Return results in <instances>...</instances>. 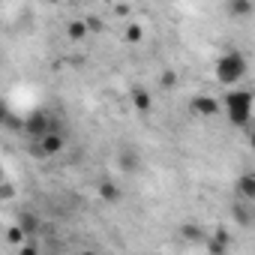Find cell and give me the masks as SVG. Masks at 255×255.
Here are the masks:
<instances>
[{
	"instance_id": "obj_1",
	"label": "cell",
	"mask_w": 255,
	"mask_h": 255,
	"mask_svg": "<svg viewBox=\"0 0 255 255\" xmlns=\"http://www.w3.org/2000/svg\"><path fill=\"white\" fill-rule=\"evenodd\" d=\"M246 72H249V60H246V54L237 51V48L225 51V54L216 60V81H219L222 87H228V90H234V87L246 78Z\"/></svg>"
},
{
	"instance_id": "obj_2",
	"label": "cell",
	"mask_w": 255,
	"mask_h": 255,
	"mask_svg": "<svg viewBox=\"0 0 255 255\" xmlns=\"http://www.w3.org/2000/svg\"><path fill=\"white\" fill-rule=\"evenodd\" d=\"M219 105H225L228 120L234 126H240V129H243V126H249V117H252V93L249 90H228Z\"/></svg>"
},
{
	"instance_id": "obj_3",
	"label": "cell",
	"mask_w": 255,
	"mask_h": 255,
	"mask_svg": "<svg viewBox=\"0 0 255 255\" xmlns=\"http://www.w3.org/2000/svg\"><path fill=\"white\" fill-rule=\"evenodd\" d=\"M63 147H66V138L51 129V132H45L39 141H33L30 153H33V156H57V153H63Z\"/></svg>"
},
{
	"instance_id": "obj_4",
	"label": "cell",
	"mask_w": 255,
	"mask_h": 255,
	"mask_svg": "<svg viewBox=\"0 0 255 255\" xmlns=\"http://www.w3.org/2000/svg\"><path fill=\"white\" fill-rule=\"evenodd\" d=\"M189 111H192L195 117H204V120H210V117H216V114L222 111V105H219V99H216V96L198 93V96H192V102H189Z\"/></svg>"
},
{
	"instance_id": "obj_5",
	"label": "cell",
	"mask_w": 255,
	"mask_h": 255,
	"mask_svg": "<svg viewBox=\"0 0 255 255\" xmlns=\"http://www.w3.org/2000/svg\"><path fill=\"white\" fill-rule=\"evenodd\" d=\"M21 129H24L33 141H39L45 132H51V120H48V114H45V111H33L27 120H21Z\"/></svg>"
},
{
	"instance_id": "obj_6",
	"label": "cell",
	"mask_w": 255,
	"mask_h": 255,
	"mask_svg": "<svg viewBox=\"0 0 255 255\" xmlns=\"http://www.w3.org/2000/svg\"><path fill=\"white\" fill-rule=\"evenodd\" d=\"M117 168H120L123 174H135V171H141V153H138L135 147H123V150L117 153Z\"/></svg>"
},
{
	"instance_id": "obj_7",
	"label": "cell",
	"mask_w": 255,
	"mask_h": 255,
	"mask_svg": "<svg viewBox=\"0 0 255 255\" xmlns=\"http://www.w3.org/2000/svg\"><path fill=\"white\" fill-rule=\"evenodd\" d=\"M234 192H237V201L252 204V201H255V174H252V171H243V174L237 177V183H234Z\"/></svg>"
},
{
	"instance_id": "obj_8",
	"label": "cell",
	"mask_w": 255,
	"mask_h": 255,
	"mask_svg": "<svg viewBox=\"0 0 255 255\" xmlns=\"http://www.w3.org/2000/svg\"><path fill=\"white\" fill-rule=\"evenodd\" d=\"M66 36H69V42H84V39L90 36L87 21H84V18H72V21L66 24Z\"/></svg>"
},
{
	"instance_id": "obj_9",
	"label": "cell",
	"mask_w": 255,
	"mask_h": 255,
	"mask_svg": "<svg viewBox=\"0 0 255 255\" xmlns=\"http://www.w3.org/2000/svg\"><path fill=\"white\" fill-rule=\"evenodd\" d=\"M225 12L231 18H246V15L255 12V3L252 0H231V3H225Z\"/></svg>"
},
{
	"instance_id": "obj_10",
	"label": "cell",
	"mask_w": 255,
	"mask_h": 255,
	"mask_svg": "<svg viewBox=\"0 0 255 255\" xmlns=\"http://www.w3.org/2000/svg\"><path fill=\"white\" fill-rule=\"evenodd\" d=\"M129 99H132L135 111H150V108H153V96H150L147 87H135V90L129 93Z\"/></svg>"
},
{
	"instance_id": "obj_11",
	"label": "cell",
	"mask_w": 255,
	"mask_h": 255,
	"mask_svg": "<svg viewBox=\"0 0 255 255\" xmlns=\"http://www.w3.org/2000/svg\"><path fill=\"white\" fill-rule=\"evenodd\" d=\"M180 237H183L186 243H204V240H207V231H204L201 225H192V222H186V225L180 228Z\"/></svg>"
},
{
	"instance_id": "obj_12",
	"label": "cell",
	"mask_w": 255,
	"mask_h": 255,
	"mask_svg": "<svg viewBox=\"0 0 255 255\" xmlns=\"http://www.w3.org/2000/svg\"><path fill=\"white\" fill-rule=\"evenodd\" d=\"M234 219H237V225L249 228V225H252V204H246V201H234Z\"/></svg>"
},
{
	"instance_id": "obj_13",
	"label": "cell",
	"mask_w": 255,
	"mask_h": 255,
	"mask_svg": "<svg viewBox=\"0 0 255 255\" xmlns=\"http://www.w3.org/2000/svg\"><path fill=\"white\" fill-rule=\"evenodd\" d=\"M99 198H102V201H111V204L120 201V186H117L114 180H102V183H99Z\"/></svg>"
},
{
	"instance_id": "obj_14",
	"label": "cell",
	"mask_w": 255,
	"mask_h": 255,
	"mask_svg": "<svg viewBox=\"0 0 255 255\" xmlns=\"http://www.w3.org/2000/svg\"><path fill=\"white\" fill-rule=\"evenodd\" d=\"M6 240L15 243V246H21V243L27 240V234L21 231V225H9V228H6Z\"/></svg>"
},
{
	"instance_id": "obj_15",
	"label": "cell",
	"mask_w": 255,
	"mask_h": 255,
	"mask_svg": "<svg viewBox=\"0 0 255 255\" xmlns=\"http://www.w3.org/2000/svg\"><path fill=\"white\" fill-rule=\"evenodd\" d=\"M141 36H144V30H141V24H126V42H141Z\"/></svg>"
},
{
	"instance_id": "obj_16",
	"label": "cell",
	"mask_w": 255,
	"mask_h": 255,
	"mask_svg": "<svg viewBox=\"0 0 255 255\" xmlns=\"http://www.w3.org/2000/svg\"><path fill=\"white\" fill-rule=\"evenodd\" d=\"M174 84H177V75H174L171 69H168V72H162V87H174Z\"/></svg>"
},
{
	"instance_id": "obj_17",
	"label": "cell",
	"mask_w": 255,
	"mask_h": 255,
	"mask_svg": "<svg viewBox=\"0 0 255 255\" xmlns=\"http://www.w3.org/2000/svg\"><path fill=\"white\" fill-rule=\"evenodd\" d=\"M9 117H12V114H9V108L0 102V123H9Z\"/></svg>"
},
{
	"instance_id": "obj_18",
	"label": "cell",
	"mask_w": 255,
	"mask_h": 255,
	"mask_svg": "<svg viewBox=\"0 0 255 255\" xmlns=\"http://www.w3.org/2000/svg\"><path fill=\"white\" fill-rule=\"evenodd\" d=\"M21 255H36V249H30V246H24V249H21Z\"/></svg>"
}]
</instances>
